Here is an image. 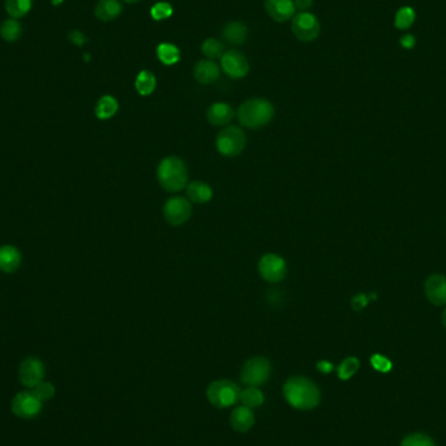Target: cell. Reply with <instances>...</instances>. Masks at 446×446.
I'll list each match as a JSON object with an SVG mask.
<instances>
[{
  "label": "cell",
  "mask_w": 446,
  "mask_h": 446,
  "mask_svg": "<svg viewBox=\"0 0 446 446\" xmlns=\"http://www.w3.org/2000/svg\"><path fill=\"white\" fill-rule=\"evenodd\" d=\"M284 394L286 401L297 410H312L319 406L321 399V393L317 385L301 376L287 380Z\"/></svg>",
  "instance_id": "6da1fadb"
},
{
  "label": "cell",
  "mask_w": 446,
  "mask_h": 446,
  "mask_svg": "<svg viewBox=\"0 0 446 446\" xmlns=\"http://www.w3.org/2000/svg\"><path fill=\"white\" fill-rule=\"evenodd\" d=\"M157 177L163 190L179 192L188 184V173L184 162L177 157H167L160 163Z\"/></svg>",
  "instance_id": "7a4b0ae2"
},
{
  "label": "cell",
  "mask_w": 446,
  "mask_h": 446,
  "mask_svg": "<svg viewBox=\"0 0 446 446\" xmlns=\"http://www.w3.org/2000/svg\"><path fill=\"white\" fill-rule=\"evenodd\" d=\"M274 116V108L264 98H252L245 101L238 110V119L244 127L257 129L271 122Z\"/></svg>",
  "instance_id": "3957f363"
},
{
  "label": "cell",
  "mask_w": 446,
  "mask_h": 446,
  "mask_svg": "<svg viewBox=\"0 0 446 446\" xmlns=\"http://www.w3.org/2000/svg\"><path fill=\"white\" fill-rule=\"evenodd\" d=\"M240 394L242 392L239 386L229 380H218L212 382L206 392L209 402L219 408L235 405L238 401H240Z\"/></svg>",
  "instance_id": "277c9868"
},
{
  "label": "cell",
  "mask_w": 446,
  "mask_h": 446,
  "mask_svg": "<svg viewBox=\"0 0 446 446\" xmlns=\"http://www.w3.org/2000/svg\"><path fill=\"white\" fill-rule=\"evenodd\" d=\"M216 145L222 156L236 157L245 147V135L239 127H227L216 136Z\"/></svg>",
  "instance_id": "5b68a950"
},
{
  "label": "cell",
  "mask_w": 446,
  "mask_h": 446,
  "mask_svg": "<svg viewBox=\"0 0 446 446\" xmlns=\"http://www.w3.org/2000/svg\"><path fill=\"white\" fill-rule=\"evenodd\" d=\"M271 365L268 359L256 356L249 359L242 369L240 379L248 386H260L271 377Z\"/></svg>",
  "instance_id": "8992f818"
},
{
  "label": "cell",
  "mask_w": 446,
  "mask_h": 446,
  "mask_svg": "<svg viewBox=\"0 0 446 446\" xmlns=\"http://www.w3.org/2000/svg\"><path fill=\"white\" fill-rule=\"evenodd\" d=\"M291 30L299 41L311 42L320 34V23L310 12H300L293 17Z\"/></svg>",
  "instance_id": "52a82bcc"
},
{
  "label": "cell",
  "mask_w": 446,
  "mask_h": 446,
  "mask_svg": "<svg viewBox=\"0 0 446 446\" xmlns=\"http://www.w3.org/2000/svg\"><path fill=\"white\" fill-rule=\"evenodd\" d=\"M163 216L173 226H180L186 223L192 216V205L190 200L180 196L169 199L163 206Z\"/></svg>",
  "instance_id": "ba28073f"
},
{
  "label": "cell",
  "mask_w": 446,
  "mask_h": 446,
  "mask_svg": "<svg viewBox=\"0 0 446 446\" xmlns=\"http://www.w3.org/2000/svg\"><path fill=\"white\" fill-rule=\"evenodd\" d=\"M258 271L265 281L271 284H278L286 277V261L282 257L274 253L264 255L258 262Z\"/></svg>",
  "instance_id": "9c48e42d"
},
{
  "label": "cell",
  "mask_w": 446,
  "mask_h": 446,
  "mask_svg": "<svg viewBox=\"0 0 446 446\" xmlns=\"http://www.w3.org/2000/svg\"><path fill=\"white\" fill-rule=\"evenodd\" d=\"M42 402L32 391L17 393L12 401L14 415L23 419H32L41 412Z\"/></svg>",
  "instance_id": "30bf717a"
},
{
  "label": "cell",
  "mask_w": 446,
  "mask_h": 446,
  "mask_svg": "<svg viewBox=\"0 0 446 446\" xmlns=\"http://www.w3.org/2000/svg\"><path fill=\"white\" fill-rule=\"evenodd\" d=\"M43 377H45V365L40 359L27 358L20 365V371H18L20 382L30 391L42 382Z\"/></svg>",
  "instance_id": "8fae6325"
},
{
  "label": "cell",
  "mask_w": 446,
  "mask_h": 446,
  "mask_svg": "<svg viewBox=\"0 0 446 446\" xmlns=\"http://www.w3.org/2000/svg\"><path fill=\"white\" fill-rule=\"evenodd\" d=\"M221 66L223 72L230 76L231 79H242L247 76L249 71V64L247 58L240 51L230 50L226 51L221 58Z\"/></svg>",
  "instance_id": "7c38bea8"
},
{
  "label": "cell",
  "mask_w": 446,
  "mask_h": 446,
  "mask_svg": "<svg viewBox=\"0 0 446 446\" xmlns=\"http://www.w3.org/2000/svg\"><path fill=\"white\" fill-rule=\"evenodd\" d=\"M265 10L278 23L293 18L297 11L294 0H265Z\"/></svg>",
  "instance_id": "4fadbf2b"
},
{
  "label": "cell",
  "mask_w": 446,
  "mask_h": 446,
  "mask_svg": "<svg viewBox=\"0 0 446 446\" xmlns=\"http://www.w3.org/2000/svg\"><path fill=\"white\" fill-rule=\"evenodd\" d=\"M425 295L434 306L446 304V278L441 274H433L425 282Z\"/></svg>",
  "instance_id": "5bb4252c"
},
{
  "label": "cell",
  "mask_w": 446,
  "mask_h": 446,
  "mask_svg": "<svg viewBox=\"0 0 446 446\" xmlns=\"http://www.w3.org/2000/svg\"><path fill=\"white\" fill-rule=\"evenodd\" d=\"M231 427L238 432H247L255 424V415L249 407L240 406L231 412Z\"/></svg>",
  "instance_id": "9a60e30c"
},
{
  "label": "cell",
  "mask_w": 446,
  "mask_h": 446,
  "mask_svg": "<svg viewBox=\"0 0 446 446\" xmlns=\"http://www.w3.org/2000/svg\"><path fill=\"white\" fill-rule=\"evenodd\" d=\"M122 3L119 0H98L95 4V17L101 21H112L122 14Z\"/></svg>",
  "instance_id": "2e32d148"
},
{
  "label": "cell",
  "mask_w": 446,
  "mask_h": 446,
  "mask_svg": "<svg viewBox=\"0 0 446 446\" xmlns=\"http://www.w3.org/2000/svg\"><path fill=\"white\" fill-rule=\"evenodd\" d=\"M234 108L223 102H216L208 110V121L213 125H226L234 119Z\"/></svg>",
  "instance_id": "e0dca14e"
},
{
  "label": "cell",
  "mask_w": 446,
  "mask_h": 446,
  "mask_svg": "<svg viewBox=\"0 0 446 446\" xmlns=\"http://www.w3.org/2000/svg\"><path fill=\"white\" fill-rule=\"evenodd\" d=\"M195 79L200 84L208 85L219 77V68L213 60H200L193 69Z\"/></svg>",
  "instance_id": "ac0fdd59"
},
{
  "label": "cell",
  "mask_w": 446,
  "mask_h": 446,
  "mask_svg": "<svg viewBox=\"0 0 446 446\" xmlns=\"http://www.w3.org/2000/svg\"><path fill=\"white\" fill-rule=\"evenodd\" d=\"M21 264V255L12 245L0 247V271L14 273Z\"/></svg>",
  "instance_id": "d6986e66"
},
{
  "label": "cell",
  "mask_w": 446,
  "mask_h": 446,
  "mask_svg": "<svg viewBox=\"0 0 446 446\" xmlns=\"http://www.w3.org/2000/svg\"><path fill=\"white\" fill-rule=\"evenodd\" d=\"M186 188H187V196L192 203H208L213 197L212 188L206 183L200 182V180L190 182V184H187Z\"/></svg>",
  "instance_id": "ffe728a7"
},
{
  "label": "cell",
  "mask_w": 446,
  "mask_h": 446,
  "mask_svg": "<svg viewBox=\"0 0 446 446\" xmlns=\"http://www.w3.org/2000/svg\"><path fill=\"white\" fill-rule=\"evenodd\" d=\"M247 34H248V29L239 21L229 23L223 27L222 32L223 38L231 45H242L247 40Z\"/></svg>",
  "instance_id": "44dd1931"
},
{
  "label": "cell",
  "mask_w": 446,
  "mask_h": 446,
  "mask_svg": "<svg viewBox=\"0 0 446 446\" xmlns=\"http://www.w3.org/2000/svg\"><path fill=\"white\" fill-rule=\"evenodd\" d=\"M119 110V103L112 95H103L95 106V115L101 121H108L112 118Z\"/></svg>",
  "instance_id": "7402d4cb"
},
{
  "label": "cell",
  "mask_w": 446,
  "mask_h": 446,
  "mask_svg": "<svg viewBox=\"0 0 446 446\" xmlns=\"http://www.w3.org/2000/svg\"><path fill=\"white\" fill-rule=\"evenodd\" d=\"M21 33H23V25L17 18L8 17L0 25V36L5 42L14 43L21 37Z\"/></svg>",
  "instance_id": "603a6c76"
},
{
  "label": "cell",
  "mask_w": 446,
  "mask_h": 446,
  "mask_svg": "<svg viewBox=\"0 0 446 446\" xmlns=\"http://www.w3.org/2000/svg\"><path fill=\"white\" fill-rule=\"evenodd\" d=\"M157 85V80L156 76L150 72V71H141L137 77H136V90L138 92L140 95H150Z\"/></svg>",
  "instance_id": "cb8c5ba5"
},
{
  "label": "cell",
  "mask_w": 446,
  "mask_h": 446,
  "mask_svg": "<svg viewBox=\"0 0 446 446\" xmlns=\"http://www.w3.org/2000/svg\"><path fill=\"white\" fill-rule=\"evenodd\" d=\"M157 56L164 66H174L180 60V50L173 43H161L157 47Z\"/></svg>",
  "instance_id": "d4e9b609"
},
{
  "label": "cell",
  "mask_w": 446,
  "mask_h": 446,
  "mask_svg": "<svg viewBox=\"0 0 446 446\" xmlns=\"http://www.w3.org/2000/svg\"><path fill=\"white\" fill-rule=\"evenodd\" d=\"M33 0H5L4 7L7 14L12 18H21L30 12Z\"/></svg>",
  "instance_id": "484cf974"
},
{
  "label": "cell",
  "mask_w": 446,
  "mask_h": 446,
  "mask_svg": "<svg viewBox=\"0 0 446 446\" xmlns=\"http://www.w3.org/2000/svg\"><path fill=\"white\" fill-rule=\"evenodd\" d=\"M240 401L245 407L256 408L264 404V394L256 386H248L240 394Z\"/></svg>",
  "instance_id": "4316f807"
},
{
  "label": "cell",
  "mask_w": 446,
  "mask_h": 446,
  "mask_svg": "<svg viewBox=\"0 0 446 446\" xmlns=\"http://www.w3.org/2000/svg\"><path fill=\"white\" fill-rule=\"evenodd\" d=\"M359 367H360V363H359V360L356 358H354V356L346 358L338 367L339 379H351L352 376L358 372Z\"/></svg>",
  "instance_id": "83f0119b"
},
{
  "label": "cell",
  "mask_w": 446,
  "mask_h": 446,
  "mask_svg": "<svg viewBox=\"0 0 446 446\" xmlns=\"http://www.w3.org/2000/svg\"><path fill=\"white\" fill-rule=\"evenodd\" d=\"M203 53L206 55L209 59H218L222 58V55L225 54V46L221 41H218L216 38H208L206 41L203 43Z\"/></svg>",
  "instance_id": "f1b7e54d"
},
{
  "label": "cell",
  "mask_w": 446,
  "mask_h": 446,
  "mask_svg": "<svg viewBox=\"0 0 446 446\" xmlns=\"http://www.w3.org/2000/svg\"><path fill=\"white\" fill-rule=\"evenodd\" d=\"M415 21V12L410 7L401 8L395 14V27L398 29H408Z\"/></svg>",
  "instance_id": "f546056e"
},
{
  "label": "cell",
  "mask_w": 446,
  "mask_h": 446,
  "mask_svg": "<svg viewBox=\"0 0 446 446\" xmlns=\"http://www.w3.org/2000/svg\"><path fill=\"white\" fill-rule=\"evenodd\" d=\"M173 5L166 3V1H158L156 3L151 10H150V14L156 21H162L169 18L170 16H173Z\"/></svg>",
  "instance_id": "4dcf8cb0"
},
{
  "label": "cell",
  "mask_w": 446,
  "mask_h": 446,
  "mask_svg": "<svg viewBox=\"0 0 446 446\" xmlns=\"http://www.w3.org/2000/svg\"><path fill=\"white\" fill-rule=\"evenodd\" d=\"M401 446H436L432 438L423 433H412L406 436Z\"/></svg>",
  "instance_id": "1f68e13d"
},
{
  "label": "cell",
  "mask_w": 446,
  "mask_h": 446,
  "mask_svg": "<svg viewBox=\"0 0 446 446\" xmlns=\"http://www.w3.org/2000/svg\"><path fill=\"white\" fill-rule=\"evenodd\" d=\"M32 392L41 402H46V401H49V399H51L54 397L55 388L51 382L42 381L36 388L32 389Z\"/></svg>",
  "instance_id": "d6a6232c"
},
{
  "label": "cell",
  "mask_w": 446,
  "mask_h": 446,
  "mask_svg": "<svg viewBox=\"0 0 446 446\" xmlns=\"http://www.w3.org/2000/svg\"><path fill=\"white\" fill-rule=\"evenodd\" d=\"M371 364L381 373H388V372L392 371V362L388 358H385V356H382L380 354H375L371 358Z\"/></svg>",
  "instance_id": "836d02e7"
},
{
  "label": "cell",
  "mask_w": 446,
  "mask_h": 446,
  "mask_svg": "<svg viewBox=\"0 0 446 446\" xmlns=\"http://www.w3.org/2000/svg\"><path fill=\"white\" fill-rule=\"evenodd\" d=\"M68 40L72 42L73 45L79 46V47H82V46L86 43V41H88L86 37H85V34H84L82 32H80V30H77V29L71 30V32L68 33Z\"/></svg>",
  "instance_id": "e575fe53"
},
{
  "label": "cell",
  "mask_w": 446,
  "mask_h": 446,
  "mask_svg": "<svg viewBox=\"0 0 446 446\" xmlns=\"http://www.w3.org/2000/svg\"><path fill=\"white\" fill-rule=\"evenodd\" d=\"M367 303H368V297H365V295H363V294L356 295L351 300L352 308L356 310V311H360V310L364 308Z\"/></svg>",
  "instance_id": "d590c367"
},
{
  "label": "cell",
  "mask_w": 446,
  "mask_h": 446,
  "mask_svg": "<svg viewBox=\"0 0 446 446\" xmlns=\"http://www.w3.org/2000/svg\"><path fill=\"white\" fill-rule=\"evenodd\" d=\"M294 4H295V8L300 12H306L313 5V0H294Z\"/></svg>",
  "instance_id": "8d00e7d4"
},
{
  "label": "cell",
  "mask_w": 446,
  "mask_h": 446,
  "mask_svg": "<svg viewBox=\"0 0 446 446\" xmlns=\"http://www.w3.org/2000/svg\"><path fill=\"white\" fill-rule=\"evenodd\" d=\"M316 367H317V369H319L321 373H330V372L334 369L333 364H332L330 362H327V360H321V362H319V363L316 364Z\"/></svg>",
  "instance_id": "74e56055"
},
{
  "label": "cell",
  "mask_w": 446,
  "mask_h": 446,
  "mask_svg": "<svg viewBox=\"0 0 446 446\" xmlns=\"http://www.w3.org/2000/svg\"><path fill=\"white\" fill-rule=\"evenodd\" d=\"M401 45H402L405 49H411V47H414V45H415V38H414V36H411V34H406V36H404V37L401 38Z\"/></svg>",
  "instance_id": "f35d334b"
},
{
  "label": "cell",
  "mask_w": 446,
  "mask_h": 446,
  "mask_svg": "<svg viewBox=\"0 0 446 446\" xmlns=\"http://www.w3.org/2000/svg\"><path fill=\"white\" fill-rule=\"evenodd\" d=\"M51 1V4L54 5V7H58V5H60L64 0H50Z\"/></svg>",
  "instance_id": "ab89813d"
},
{
  "label": "cell",
  "mask_w": 446,
  "mask_h": 446,
  "mask_svg": "<svg viewBox=\"0 0 446 446\" xmlns=\"http://www.w3.org/2000/svg\"><path fill=\"white\" fill-rule=\"evenodd\" d=\"M443 324H444V326L446 327V310L444 311V313H443Z\"/></svg>",
  "instance_id": "60d3db41"
},
{
  "label": "cell",
  "mask_w": 446,
  "mask_h": 446,
  "mask_svg": "<svg viewBox=\"0 0 446 446\" xmlns=\"http://www.w3.org/2000/svg\"><path fill=\"white\" fill-rule=\"evenodd\" d=\"M84 58H85V60H86V62H89V59H90V56H89V55H85Z\"/></svg>",
  "instance_id": "b9f144b4"
},
{
  "label": "cell",
  "mask_w": 446,
  "mask_h": 446,
  "mask_svg": "<svg viewBox=\"0 0 446 446\" xmlns=\"http://www.w3.org/2000/svg\"><path fill=\"white\" fill-rule=\"evenodd\" d=\"M124 1H127V3H136V1H138V0H124Z\"/></svg>",
  "instance_id": "7bdbcfd3"
}]
</instances>
